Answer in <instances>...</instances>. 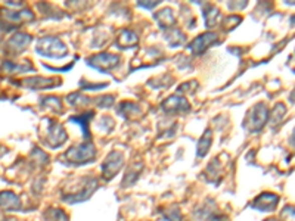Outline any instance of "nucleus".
Returning a JSON list of instances; mask_svg holds the SVG:
<instances>
[{"label":"nucleus","instance_id":"obj_11","mask_svg":"<svg viewBox=\"0 0 295 221\" xmlns=\"http://www.w3.org/2000/svg\"><path fill=\"white\" fill-rule=\"evenodd\" d=\"M30 42H31V36L23 34V33L15 34V36L8 42V50L12 52V53H20V52L25 50V48L30 45Z\"/></svg>","mask_w":295,"mask_h":221},{"label":"nucleus","instance_id":"obj_34","mask_svg":"<svg viewBox=\"0 0 295 221\" xmlns=\"http://www.w3.org/2000/svg\"><path fill=\"white\" fill-rule=\"evenodd\" d=\"M266 221H277V220H274V218H269V220H266Z\"/></svg>","mask_w":295,"mask_h":221},{"label":"nucleus","instance_id":"obj_3","mask_svg":"<svg viewBox=\"0 0 295 221\" xmlns=\"http://www.w3.org/2000/svg\"><path fill=\"white\" fill-rule=\"evenodd\" d=\"M267 120H269V109H267L266 103L260 102L251 109L249 117L246 118L244 125L246 128H249L252 133H258V131L263 130V127L266 125Z\"/></svg>","mask_w":295,"mask_h":221},{"label":"nucleus","instance_id":"obj_33","mask_svg":"<svg viewBox=\"0 0 295 221\" xmlns=\"http://www.w3.org/2000/svg\"><path fill=\"white\" fill-rule=\"evenodd\" d=\"M291 24L295 27V15H292V17H291Z\"/></svg>","mask_w":295,"mask_h":221},{"label":"nucleus","instance_id":"obj_20","mask_svg":"<svg viewBox=\"0 0 295 221\" xmlns=\"http://www.w3.org/2000/svg\"><path fill=\"white\" fill-rule=\"evenodd\" d=\"M166 36H167V40H169V43H170L172 46H180V45H183V42H185V34H183L180 30H177V28L169 30V31L166 33Z\"/></svg>","mask_w":295,"mask_h":221},{"label":"nucleus","instance_id":"obj_23","mask_svg":"<svg viewBox=\"0 0 295 221\" xmlns=\"http://www.w3.org/2000/svg\"><path fill=\"white\" fill-rule=\"evenodd\" d=\"M42 105L46 106V108H49V109H55L56 112H62V102H61V99L56 98V96H50V98L43 99Z\"/></svg>","mask_w":295,"mask_h":221},{"label":"nucleus","instance_id":"obj_19","mask_svg":"<svg viewBox=\"0 0 295 221\" xmlns=\"http://www.w3.org/2000/svg\"><path fill=\"white\" fill-rule=\"evenodd\" d=\"M285 114H286V108H285V105H283V103H277V105H274V108L271 109V112H270V120H269L270 125L274 127L276 124L280 123Z\"/></svg>","mask_w":295,"mask_h":221},{"label":"nucleus","instance_id":"obj_32","mask_svg":"<svg viewBox=\"0 0 295 221\" xmlns=\"http://www.w3.org/2000/svg\"><path fill=\"white\" fill-rule=\"evenodd\" d=\"M289 146L295 149V128L294 131H292V134H291V137H289Z\"/></svg>","mask_w":295,"mask_h":221},{"label":"nucleus","instance_id":"obj_14","mask_svg":"<svg viewBox=\"0 0 295 221\" xmlns=\"http://www.w3.org/2000/svg\"><path fill=\"white\" fill-rule=\"evenodd\" d=\"M155 20L158 21V24L161 25V28H170L176 23V17L170 8H164L160 12L155 14Z\"/></svg>","mask_w":295,"mask_h":221},{"label":"nucleus","instance_id":"obj_1","mask_svg":"<svg viewBox=\"0 0 295 221\" xmlns=\"http://www.w3.org/2000/svg\"><path fill=\"white\" fill-rule=\"evenodd\" d=\"M95 158H96V149L93 146V143H89V142L70 147L65 153V159L71 165L89 164V162H93Z\"/></svg>","mask_w":295,"mask_h":221},{"label":"nucleus","instance_id":"obj_24","mask_svg":"<svg viewBox=\"0 0 295 221\" xmlns=\"http://www.w3.org/2000/svg\"><path fill=\"white\" fill-rule=\"evenodd\" d=\"M67 100H68L73 106H77V108H81V106H84V105H87V103L90 102L89 98H86V96H83V95H75V93L70 95V96L67 98Z\"/></svg>","mask_w":295,"mask_h":221},{"label":"nucleus","instance_id":"obj_8","mask_svg":"<svg viewBox=\"0 0 295 221\" xmlns=\"http://www.w3.org/2000/svg\"><path fill=\"white\" fill-rule=\"evenodd\" d=\"M277 202H279V196L274 195V193H270V192H266V193H261L260 196H257L251 206L257 211H263V212H270L273 211L276 206H277Z\"/></svg>","mask_w":295,"mask_h":221},{"label":"nucleus","instance_id":"obj_9","mask_svg":"<svg viewBox=\"0 0 295 221\" xmlns=\"http://www.w3.org/2000/svg\"><path fill=\"white\" fill-rule=\"evenodd\" d=\"M65 140H67V133L62 128V125L58 123H49L48 137H46L48 145L52 147H59L65 143Z\"/></svg>","mask_w":295,"mask_h":221},{"label":"nucleus","instance_id":"obj_12","mask_svg":"<svg viewBox=\"0 0 295 221\" xmlns=\"http://www.w3.org/2000/svg\"><path fill=\"white\" fill-rule=\"evenodd\" d=\"M21 202L20 197L12 192H0V208L6 211H17L20 209Z\"/></svg>","mask_w":295,"mask_h":221},{"label":"nucleus","instance_id":"obj_21","mask_svg":"<svg viewBox=\"0 0 295 221\" xmlns=\"http://www.w3.org/2000/svg\"><path fill=\"white\" fill-rule=\"evenodd\" d=\"M5 17L9 20V21H14V23H23V21H30L33 20V14L30 11H21V12H6Z\"/></svg>","mask_w":295,"mask_h":221},{"label":"nucleus","instance_id":"obj_17","mask_svg":"<svg viewBox=\"0 0 295 221\" xmlns=\"http://www.w3.org/2000/svg\"><path fill=\"white\" fill-rule=\"evenodd\" d=\"M27 87L31 89H46V87H52L55 86V80L53 78H45V77H34V78H28L24 81Z\"/></svg>","mask_w":295,"mask_h":221},{"label":"nucleus","instance_id":"obj_31","mask_svg":"<svg viewBox=\"0 0 295 221\" xmlns=\"http://www.w3.org/2000/svg\"><path fill=\"white\" fill-rule=\"evenodd\" d=\"M210 221H227V217L226 215H214L210 218Z\"/></svg>","mask_w":295,"mask_h":221},{"label":"nucleus","instance_id":"obj_30","mask_svg":"<svg viewBox=\"0 0 295 221\" xmlns=\"http://www.w3.org/2000/svg\"><path fill=\"white\" fill-rule=\"evenodd\" d=\"M139 5H140V6H143V8H147V9H152L154 6H157V5H158V2H152V3H145V2H139Z\"/></svg>","mask_w":295,"mask_h":221},{"label":"nucleus","instance_id":"obj_2","mask_svg":"<svg viewBox=\"0 0 295 221\" xmlns=\"http://www.w3.org/2000/svg\"><path fill=\"white\" fill-rule=\"evenodd\" d=\"M37 53L48 58H62L67 55V46L56 37H43L37 43Z\"/></svg>","mask_w":295,"mask_h":221},{"label":"nucleus","instance_id":"obj_22","mask_svg":"<svg viewBox=\"0 0 295 221\" xmlns=\"http://www.w3.org/2000/svg\"><path fill=\"white\" fill-rule=\"evenodd\" d=\"M120 112L125 118H131V117H136L139 114V106L136 103H131V102H124V103H121Z\"/></svg>","mask_w":295,"mask_h":221},{"label":"nucleus","instance_id":"obj_25","mask_svg":"<svg viewBox=\"0 0 295 221\" xmlns=\"http://www.w3.org/2000/svg\"><path fill=\"white\" fill-rule=\"evenodd\" d=\"M164 218L167 221H182V214L180 209L177 206H172L166 211V214H163Z\"/></svg>","mask_w":295,"mask_h":221},{"label":"nucleus","instance_id":"obj_26","mask_svg":"<svg viewBox=\"0 0 295 221\" xmlns=\"http://www.w3.org/2000/svg\"><path fill=\"white\" fill-rule=\"evenodd\" d=\"M280 220L282 221H295V206L286 205L282 212H280Z\"/></svg>","mask_w":295,"mask_h":221},{"label":"nucleus","instance_id":"obj_15","mask_svg":"<svg viewBox=\"0 0 295 221\" xmlns=\"http://www.w3.org/2000/svg\"><path fill=\"white\" fill-rule=\"evenodd\" d=\"M211 140H213V134H211L210 130H207V131L202 134V137L198 140L197 155L199 158H204V156L207 155V152L210 150V146H211Z\"/></svg>","mask_w":295,"mask_h":221},{"label":"nucleus","instance_id":"obj_29","mask_svg":"<svg viewBox=\"0 0 295 221\" xmlns=\"http://www.w3.org/2000/svg\"><path fill=\"white\" fill-rule=\"evenodd\" d=\"M246 6V2L244 3H229V8L230 9H242V8H245Z\"/></svg>","mask_w":295,"mask_h":221},{"label":"nucleus","instance_id":"obj_10","mask_svg":"<svg viewBox=\"0 0 295 221\" xmlns=\"http://www.w3.org/2000/svg\"><path fill=\"white\" fill-rule=\"evenodd\" d=\"M191 105L183 96H172V98L166 99L163 102V109L166 112H183V111H189Z\"/></svg>","mask_w":295,"mask_h":221},{"label":"nucleus","instance_id":"obj_7","mask_svg":"<svg viewBox=\"0 0 295 221\" xmlns=\"http://www.w3.org/2000/svg\"><path fill=\"white\" fill-rule=\"evenodd\" d=\"M217 40H219V36L216 33H211L210 31V33H205V34L198 36L197 39L189 45V49H191L192 53L199 55V53L205 52L208 48H211L214 43H217Z\"/></svg>","mask_w":295,"mask_h":221},{"label":"nucleus","instance_id":"obj_27","mask_svg":"<svg viewBox=\"0 0 295 221\" xmlns=\"http://www.w3.org/2000/svg\"><path fill=\"white\" fill-rule=\"evenodd\" d=\"M5 70H9L11 73H15V71H28L31 70L30 65H17V64H11V62H5Z\"/></svg>","mask_w":295,"mask_h":221},{"label":"nucleus","instance_id":"obj_4","mask_svg":"<svg viewBox=\"0 0 295 221\" xmlns=\"http://www.w3.org/2000/svg\"><path fill=\"white\" fill-rule=\"evenodd\" d=\"M98 187V180L96 178H86L81 186L78 187L77 192H71L68 195L64 196V200L68 203H78V202H84L86 199L92 196V193L96 190Z\"/></svg>","mask_w":295,"mask_h":221},{"label":"nucleus","instance_id":"obj_16","mask_svg":"<svg viewBox=\"0 0 295 221\" xmlns=\"http://www.w3.org/2000/svg\"><path fill=\"white\" fill-rule=\"evenodd\" d=\"M93 115H95V112L90 111V112H84V114H81V115H77V117H73V118H71V123H77L81 127L83 136H84V137H90V133H89V123H90V118H92Z\"/></svg>","mask_w":295,"mask_h":221},{"label":"nucleus","instance_id":"obj_18","mask_svg":"<svg viewBox=\"0 0 295 221\" xmlns=\"http://www.w3.org/2000/svg\"><path fill=\"white\" fill-rule=\"evenodd\" d=\"M205 24L208 28H213V27H216L217 25V21H219V17H220V12H219V9L216 8V6H207V9H205Z\"/></svg>","mask_w":295,"mask_h":221},{"label":"nucleus","instance_id":"obj_13","mask_svg":"<svg viewBox=\"0 0 295 221\" xmlns=\"http://www.w3.org/2000/svg\"><path fill=\"white\" fill-rule=\"evenodd\" d=\"M139 39H137V34L131 30H125L121 33V36L118 37L117 40V46L121 48V49H131L137 45Z\"/></svg>","mask_w":295,"mask_h":221},{"label":"nucleus","instance_id":"obj_28","mask_svg":"<svg viewBox=\"0 0 295 221\" xmlns=\"http://www.w3.org/2000/svg\"><path fill=\"white\" fill-rule=\"evenodd\" d=\"M114 103V96H103L98 99V105L100 108H111Z\"/></svg>","mask_w":295,"mask_h":221},{"label":"nucleus","instance_id":"obj_6","mask_svg":"<svg viewBox=\"0 0 295 221\" xmlns=\"http://www.w3.org/2000/svg\"><path fill=\"white\" fill-rule=\"evenodd\" d=\"M87 64L102 73H108L120 64V56L112 55V53H99V55L92 56L87 61Z\"/></svg>","mask_w":295,"mask_h":221},{"label":"nucleus","instance_id":"obj_5","mask_svg":"<svg viewBox=\"0 0 295 221\" xmlns=\"http://www.w3.org/2000/svg\"><path fill=\"white\" fill-rule=\"evenodd\" d=\"M123 153L121 152H117V150L111 152L106 156V159L103 161V164H102V177L105 180H111L112 177H115L120 172V170L123 168Z\"/></svg>","mask_w":295,"mask_h":221}]
</instances>
